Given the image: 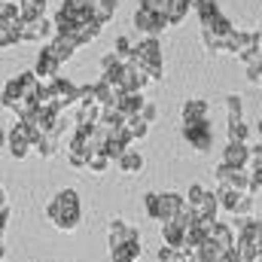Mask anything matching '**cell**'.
<instances>
[{
	"instance_id": "6da1fadb",
	"label": "cell",
	"mask_w": 262,
	"mask_h": 262,
	"mask_svg": "<svg viewBox=\"0 0 262 262\" xmlns=\"http://www.w3.org/2000/svg\"><path fill=\"white\" fill-rule=\"evenodd\" d=\"M198 21H201V43L207 52H223V43H226V34L232 31V21L220 12L216 0H204L201 6H195Z\"/></svg>"
},
{
	"instance_id": "7a4b0ae2",
	"label": "cell",
	"mask_w": 262,
	"mask_h": 262,
	"mask_svg": "<svg viewBox=\"0 0 262 262\" xmlns=\"http://www.w3.org/2000/svg\"><path fill=\"white\" fill-rule=\"evenodd\" d=\"M46 216L52 220L55 229H61V232H76L79 223H82V201H79V192H76V189H61V192H55L52 201L46 204Z\"/></svg>"
},
{
	"instance_id": "3957f363",
	"label": "cell",
	"mask_w": 262,
	"mask_h": 262,
	"mask_svg": "<svg viewBox=\"0 0 262 262\" xmlns=\"http://www.w3.org/2000/svg\"><path fill=\"white\" fill-rule=\"evenodd\" d=\"M128 61L134 67H140V70L146 73L149 82H159V79L165 76V61H162V43H159V37H146V40H140V43L131 49Z\"/></svg>"
},
{
	"instance_id": "277c9868",
	"label": "cell",
	"mask_w": 262,
	"mask_h": 262,
	"mask_svg": "<svg viewBox=\"0 0 262 262\" xmlns=\"http://www.w3.org/2000/svg\"><path fill=\"white\" fill-rule=\"evenodd\" d=\"M37 89H40V79L34 76V70L15 73V76L6 82V89H3V95H0V104H3L6 110H12V107H15L18 101H25V98H31V101H34Z\"/></svg>"
},
{
	"instance_id": "5b68a950",
	"label": "cell",
	"mask_w": 262,
	"mask_h": 262,
	"mask_svg": "<svg viewBox=\"0 0 262 262\" xmlns=\"http://www.w3.org/2000/svg\"><path fill=\"white\" fill-rule=\"evenodd\" d=\"M186 207H189V213L195 216L198 223H213L216 220V213H220V204H216V195L213 192H207L204 186H189V192H186Z\"/></svg>"
},
{
	"instance_id": "8992f818",
	"label": "cell",
	"mask_w": 262,
	"mask_h": 262,
	"mask_svg": "<svg viewBox=\"0 0 262 262\" xmlns=\"http://www.w3.org/2000/svg\"><path fill=\"white\" fill-rule=\"evenodd\" d=\"M40 137H43V134H37L28 122H21V119H18L12 128L6 131V149H9V156H12V159H25V156H31V152H34V143H37Z\"/></svg>"
},
{
	"instance_id": "52a82bcc",
	"label": "cell",
	"mask_w": 262,
	"mask_h": 262,
	"mask_svg": "<svg viewBox=\"0 0 262 262\" xmlns=\"http://www.w3.org/2000/svg\"><path fill=\"white\" fill-rule=\"evenodd\" d=\"M213 195H216L220 210H229V213H235V216H250V213H253V198H250V192H238V189L220 186Z\"/></svg>"
},
{
	"instance_id": "ba28073f",
	"label": "cell",
	"mask_w": 262,
	"mask_h": 262,
	"mask_svg": "<svg viewBox=\"0 0 262 262\" xmlns=\"http://www.w3.org/2000/svg\"><path fill=\"white\" fill-rule=\"evenodd\" d=\"M46 85H49V107H52V110L64 113L70 104H76V92H79V85H76L73 79H67V76H55V79L46 82Z\"/></svg>"
},
{
	"instance_id": "9c48e42d",
	"label": "cell",
	"mask_w": 262,
	"mask_h": 262,
	"mask_svg": "<svg viewBox=\"0 0 262 262\" xmlns=\"http://www.w3.org/2000/svg\"><path fill=\"white\" fill-rule=\"evenodd\" d=\"M183 140L195 149V152H210V146H213V128H210V122H183Z\"/></svg>"
},
{
	"instance_id": "30bf717a",
	"label": "cell",
	"mask_w": 262,
	"mask_h": 262,
	"mask_svg": "<svg viewBox=\"0 0 262 262\" xmlns=\"http://www.w3.org/2000/svg\"><path fill=\"white\" fill-rule=\"evenodd\" d=\"M134 28L143 31L146 37H159V34L168 31L171 25H168V18H165L162 12H152V9H146V6H137V9H134Z\"/></svg>"
},
{
	"instance_id": "8fae6325",
	"label": "cell",
	"mask_w": 262,
	"mask_h": 262,
	"mask_svg": "<svg viewBox=\"0 0 262 262\" xmlns=\"http://www.w3.org/2000/svg\"><path fill=\"white\" fill-rule=\"evenodd\" d=\"M235 241H247L250 247H256L262 253V220H253V216H235Z\"/></svg>"
},
{
	"instance_id": "7c38bea8",
	"label": "cell",
	"mask_w": 262,
	"mask_h": 262,
	"mask_svg": "<svg viewBox=\"0 0 262 262\" xmlns=\"http://www.w3.org/2000/svg\"><path fill=\"white\" fill-rule=\"evenodd\" d=\"M216 180H220V186H229V189H238V192L250 189V171L247 168H232L226 162L216 168Z\"/></svg>"
},
{
	"instance_id": "4fadbf2b",
	"label": "cell",
	"mask_w": 262,
	"mask_h": 262,
	"mask_svg": "<svg viewBox=\"0 0 262 262\" xmlns=\"http://www.w3.org/2000/svg\"><path fill=\"white\" fill-rule=\"evenodd\" d=\"M52 37H55V28L46 15L34 21H21V43H46Z\"/></svg>"
},
{
	"instance_id": "5bb4252c",
	"label": "cell",
	"mask_w": 262,
	"mask_h": 262,
	"mask_svg": "<svg viewBox=\"0 0 262 262\" xmlns=\"http://www.w3.org/2000/svg\"><path fill=\"white\" fill-rule=\"evenodd\" d=\"M34 76H37L40 82H52L55 76H61V61L52 55V49H49V46H43V49H40L37 64H34Z\"/></svg>"
},
{
	"instance_id": "9a60e30c",
	"label": "cell",
	"mask_w": 262,
	"mask_h": 262,
	"mask_svg": "<svg viewBox=\"0 0 262 262\" xmlns=\"http://www.w3.org/2000/svg\"><path fill=\"white\" fill-rule=\"evenodd\" d=\"M107 238H110V247H119V244H128V241H140V232H137V226H131L125 220H113Z\"/></svg>"
},
{
	"instance_id": "2e32d148",
	"label": "cell",
	"mask_w": 262,
	"mask_h": 262,
	"mask_svg": "<svg viewBox=\"0 0 262 262\" xmlns=\"http://www.w3.org/2000/svg\"><path fill=\"white\" fill-rule=\"evenodd\" d=\"M116 6H119V0H85V12H89V18L98 21V25H107V21L113 18Z\"/></svg>"
},
{
	"instance_id": "e0dca14e",
	"label": "cell",
	"mask_w": 262,
	"mask_h": 262,
	"mask_svg": "<svg viewBox=\"0 0 262 262\" xmlns=\"http://www.w3.org/2000/svg\"><path fill=\"white\" fill-rule=\"evenodd\" d=\"M183 207H186V198L177 195V192H165V195H159V223L174 220Z\"/></svg>"
},
{
	"instance_id": "ac0fdd59",
	"label": "cell",
	"mask_w": 262,
	"mask_h": 262,
	"mask_svg": "<svg viewBox=\"0 0 262 262\" xmlns=\"http://www.w3.org/2000/svg\"><path fill=\"white\" fill-rule=\"evenodd\" d=\"M67 162H70L73 168H85V162H89L85 137H82V131L79 128L73 131V137H70V143H67Z\"/></svg>"
},
{
	"instance_id": "d6986e66",
	"label": "cell",
	"mask_w": 262,
	"mask_h": 262,
	"mask_svg": "<svg viewBox=\"0 0 262 262\" xmlns=\"http://www.w3.org/2000/svg\"><path fill=\"white\" fill-rule=\"evenodd\" d=\"M223 162L232 168H250V146L247 143H226Z\"/></svg>"
},
{
	"instance_id": "ffe728a7",
	"label": "cell",
	"mask_w": 262,
	"mask_h": 262,
	"mask_svg": "<svg viewBox=\"0 0 262 262\" xmlns=\"http://www.w3.org/2000/svg\"><path fill=\"white\" fill-rule=\"evenodd\" d=\"M98 119H101V104L85 101V104L76 107V128H95Z\"/></svg>"
},
{
	"instance_id": "44dd1931",
	"label": "cell",
	"mask_w": 262,
	"mask_h": 262,
	"mask_svg": "<svg viewBox=\"0 0 262 262\" xmlns=\"http://www.w3.org/2000/svg\"><path fill=\"white\" fill-rule=\"evenodd\" d=\"M46 46L52 49V55H55V58H58L61 64H64V61H70V58H73V52L79 49V46H76V43H73L70 37H64V34H55V37H52V40H49Z\"/></svg>"
},
{
	"instance_id": "7402d4cb",
	"label": "cell",
	"mask_w": 262,
	"mask_h": 262,
	"mask_svg": "<svg viewBox=\"0 0 262 262\" xmlns=\"http://www.w3.org/2000/svg\"><path fill=\"white\" fill-rule=\"evenodd\" d=\"M46 3H49V0H15V6H18V18H21V21L43 18V15H46Z\"/></svg>"
},
{
	"instance_id": "603a6c76",
	"label": "cell",
	"mask_w": 262,
	"mask_h": 262,
	"mask_svg": "<svg viewBox=\"0 0 262 262\" xmlns=\"http://www.w3.org/2000/svg\"><path fill=\"white\" fill-rule=\"evenodd\" d=\"M15 43H21V18H12V21L0 25V49H9Z\"/></svg>"
},
{
	"instance_id": "cb8c5ba5",
	"label": "cell",
	"mask_w": 262,
	"mask_h": 262,
	"mask_svg": "<svg viewBox=\"0 0 262 262\" xmlns=\"http://www.w3.org/2000/svg\"><path fill=\"white\" fill-rule=\"evenodd\" d=\"M207 116H210L207 101L192 98V101H186V104H183V122H207Z\"/></svg>"
},
{
	"instance_id": "d4e9b609",
	"label": "cell",
	"mask_w": 262,
	"mask_h": 262,
	"mask_svg": "<svg viewBox=\"0 0 262 262\" xmlns=\"http://www.w3.org/2000/svg\"><path fill=\"white\" fill-rule=\"evenodd\" d=\"M116 165H119L122 174H140V171H143V156H140L137 149H125V152L116 159Z\"/></svg>"
},
{
	"instance_id": "484cf974",
	"label": "cell",
	"mask_w": 262,
	"mask_h": 262,
	"mask_svg": "<svg viewBox=\"0 0 262 262\" xmlns=\"http://www.w3.org/2000/svg\"><path fill=\"white\" fill-rule=\"evenodd\" d=\"M110 259L113 262H137L140 259V241H128V244L110 247Z\"/></svg>"
},
{
	"instance_id": "4316f807",
	"label": "cell",
	"mask_w": 262,
	"mask_h": 262,
	"mask_svg": "<svg viewBox=\"0 0 262 262\" xmlns=\"http://www.w3.org/2000/svg\"><path fill=\"white\" fill-rule=\"evenodd\" d=\"M192 253H195V262H223V256H226L229 250H223V247H216V244H210V241H201Z\"/></svg>"
},
{
	"instance_id": "83f0119b",
	"label": "cell",
	"mask_w": 262,
	"mask_h": 262,
	"mask_svg": "<svg viewBox=\"0 0 262 262\" xmlns=\"http://www.w3.org/2000/svg\"><path fill=\"white\" fill-rule=\"evenodd\" d=\"M146 104V98L143 95H122L119 98V104H116V110L125 116V119H131V116H137L140 113V107Z\"/></svg>"
},
{
	"instance_id": "f1b7e54d",
	"label": "cell",
	"mask_w": 262,
	"mask_h": 262,
	"mask_svg": "<svg viewBox=\"0 0 262 262\" xmlns=\"http://www.w3.org/2000/svg\"><path fill=\"white\" fill-rule=\"evenodd\" d=\"M58 140H61L58 134H43V137L34 143V152H37L40 159H52V156L58 152Z\"/></svg>"
},
{
	"instance_id": "f546056e",
	"label": "cell",
	"mask_w": 262,
	"mask_h": 262,
	"mask_svg": "<svg viewBox=\"0 0 262 262\" xmlns=\"http://www.w3.org/2000/svg\"><path fill=\"white\" fill-rule=\"evenodd\" d=\"M125 131H128L131 143H134V140H143V137L149 134V125H146L140 116H131V119H125Z\"/></svg>"
},
{
	"instance_id": "4dcf8cb0",
	"label": "cell",
	"mask_w": 262,
	"mask_h": 262,
	"mask_svg": "<svg viewBox=\"0 0 262 262\" xmlns=\"http://www.w3.org/2000/svg\"><path fill=\"white\" fill-rule=\"evenodd\" d=\"M250 140V128L244 125V119L229 122V143H247Z\"/></svg>"
},
{
	"instance_id": "1f68e13d",
	"label": "cell",
	"mask_w": 262,
	"mask_h": 262,
	"mask_svg": "<svg viewBox=\"0 0 262 262\" xmlns=\"http://www.w3.org/2000/svg\"><path fill=\"white\" fill-rule=\"evenodd\" d=\"M244 67H247V79H250V82H259L262 79V46L253 52V58H250Z\"/></svg>"
},
{
	"instance_id": "d6a6232c",
	"label": "cell",
	"mask_w": 262,
	"mask_h": 262,
	"mask_svg": "<svg viewBox=\"0 0 262 262\" xmlns=\"http://www.w3.org/2000/svg\"><path fill=\"white\" fill-rule=\"evenodd\" d=\"M85 168H89L92 174H104V171L110 168V159H107L104 152H92V156H89V162H85Z\"/></svg>"
},
{
	"instance_id": "836d02e7",
	"label": "cell",
	"mask_w": 262,
	"mask_h": 262,
	"mask_svg": "<svg viewBox=\"0 0 262 262\" xmlns=\"http://www.w3.org/2000/svg\"><path fill=\"white\" fill-rule=\"evenodd\" d=\"M131 49H134L131 37H125V34H122V37H116V43H113V49H110V52H113V55H119L122 61H128V58H131Z\"/></svg>"
},
{
	"instance_id": "e575fe53",
	"label": "cell",
	"mask_w": 262,
	"mask_h": 262,
	"mask_svg": "<svg viewBox=\"0 0 262 262\" xmlns=\"http://www.w3.org/2000/svg\"><path fill=\"white\" fill-rule=\"evenodd\" d=\"M143 210L149 220H159V192H146L143 195Z\"/></svg>"
},
{
	"instance_id": "d590c367",
	"label": "cell",
	"mask_w": 262,
	"mask_h": 262,
	"mask_svg": "<svg viewBox=\"0 0 262 262\" xmlns=\"http://www.w3.org/2000/svg\"><path fill=\"white\" fill-rule=\"evenodd\" d=\"M226 110H229V122L241 119V110H244L241 98H238V95H229V98H226Z\"/></svg>"
},
{
	"instance_id": "8d00e7d4",
	"label": "cell",
	"mask_w": 262,
	"mask_h": 262,
	"mask_svg": "<svg viewBox=\"0 0 262 262\" xmlns=\"http://www.w3.org/2000/svg\"><path fill=\"white\" fill-rule=\"evenodd\" d=\"M247 171H250V189H247V192L253 195V192H259V189H262V165L250 162V168H247Z\"/></svg>"
},
{
	"instance_id": "74e56055",
	"label": "cell",
	"mask_w": 262,
	"mask_h": 262,
	"mask_svg": "<svg viewBox=\"0 0 262 262\" xmlns=\"http://www.w3.org/2000/svg\"><path fill=\"white\" fill-rule=\"evenodd\" d=\"M12 18H18V6L12 0H0V25L3 21H12Z\"/></svg>"
},
{
	"instance_id": "f35d334b",
	"label": "cell",
	"mask_w": 262,
	"mask_h": 262,
	"mask_svg": "<svg viewBox=\"0 0 262 262\" xmlns=\"http://www.w3.org/2000/svg\"><path fill=\"white\" fill-rule=\"evenodd\" d=\"M137 116H140V119H143V122L149 125V122L156 119V104H149V101H146V104L140 107V113H137Z\"/></svg>"
},
{
	"instance_id": "ab89813d",
	"label": "cell",
	"mask_w": 262,
	"mask_h": 262,
	"mask_svg": "<svg viewBox=\"0 0 262 262\" xmlns=\"http://www.w3.org/2000/svg\"><path fill=\"white\" fill-rule=\"evenodd\" d=\"M171 262H195V253L192 250H174Z\"/></svg>"
},
{
	"instance_id": "60d3db41",
	"label": "cell",
	"mask_w": 262,
	"mask_h": 262,
	"mask_svg": "<svg viewBox=\"0 0 262 262\" xmlns=\"http://www.w3.org/2000/svg\"><path fill=\"white\" fill-rule=\"evenodd\" d=\"M171 256H174V247H165V244H162L159 253H156V259L159 262H171Z\"/></svg>"
},
{
	"instance_id": "b9f144b4",
	"label": "cell",
	"mask_w": 262,
	"mask_h": 262,
	"mask_svg": "<svg viewBox=\"0 0 262 262\" xmlns=\"http://www.w3.org/2000/svg\"><path fill=\"white\" fill-rule=\"evenodd\" d=\"M0 210H9V201H6V192H3V186H0Z\"/></svg>"
},
{
	"instance_id": "7bdbcfd3",
	"label": "cell",
	"mask_w": 262,
	"mask_h": 262,
	"mask_svg": "<svg viewBox=\"0 0 262 262\" xmlns=\"http://www.w3.org/2000/svg\"><path fill=\"white\" fill-rule=\"evenodd\" d=\"M0 149H6V131H3V125H0Z\"/></svg>"
},
{
	"instance_id": "ee69618b",
	"label": "cell",
	"mask_w": 262,
	"mask_h": 262,
	"mask_svg": "<svg viewBox=\"0 0 262 262\" xmlns=\"http://www.w3.org/2000/svg\"><path fill=\"white\" fill-rule=\"evenodd\" d=\"M256 34V40H259V46H262V21H259V31H253Z\"/></svg>"
},
{
	"instance_id": "f6af8a7d",
	"label": "cell",
	"mask_w": 262,
	"mask_h": 262,
	"mask_svg": "<svg viewBox=\"0 0 262 262\" xmlns=\"http://www.w3.org/2000/svg\"><path fill=\"white\" fill-rule=\"evenodd\" d=\"M259 140H262V119H259Z\"/></svg>"
}]
</instances>
